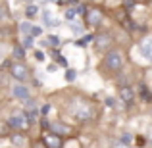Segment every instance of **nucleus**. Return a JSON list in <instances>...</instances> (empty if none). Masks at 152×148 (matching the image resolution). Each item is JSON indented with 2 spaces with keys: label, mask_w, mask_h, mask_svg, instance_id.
Segmentation results:
<instances>
[{
  "label": "nucleus",
  "mask_w": 152,
  "mask_h": 148,
  "mask_svg": "<svg viewBox=\"0 0 152 148\" xmlns=\"http://www.w3.org/2000/svg\"><path fill=\"white\" fill-rule=\"evenodd\" d=\"M69 114L73 115L77 121H91L96 117V108L85 96H75L69 102Z\"/></svg>",
  "instance_id": "nucleus-1"
},
{
  "label": "nucleus",
  "mask_w": 152,
  "mask_h": 148,
  "mask_svg": "<svg viewBox=\"0 0 152 148\" xmlns=\"http://www.w3.org/2000/svg\"><path fill=\"white\" fill-rule=\"evenodd\" d=\"M102 66L106 71L110 73H119V71L125 67V56L119 48H110L104 54V60H102Z\"/></svg>",
  "instance_id": "nucleus-2"
},
{
  "label": "nucleus",
  "mask_w": 152,
  "mask_h": 148,
  "mask_svg": "<svg viewBox=\"0 0 152 148\" xmlns=\"http://www.w3.org/2000/svg\"><path fill=\"white\" fill-rule=\"evenodd\" d=\"M8 125L10 129H14L15 133H27L31 127V121L27 117V112L18 110V112H12V115L8 117Z\"/></svg>",
  "instance_id": "nucleus-3"
},
{
  "label": "nucleus",
  "mask_w": 152,
  "mask_h": 148,
  "mask_svg": "<svg viewBox=\"0 0 152 148\" xmlns=\"http://www.w3.org/2000/svg\"><path fill=\"white\" fill-rule=\"evenodd\" d=\"M10 75L18 83H25L29 79V67L23 62H14V63H10Z\"/></svg>",
  "instance_id": "nucleus-4"
},
{
  "label": "nucleus",
  "mask_w": 152,
  "mask_h": 148,
  "mask_svg": "<svg viewBox=\"0 0 152 148\" xmlns=\"http://www.w3.org/2000/svg\"><path fill=\"white\" fill-rule=\"evenodd\" d=\"M93 42H94V50H96V52H104V54H106V52L110 50L112 42H114V37H112L110 33H100V35H94Z\"/></svg>",
  "instance_id": "nucleus-5"
},
{
  "label": "nucleus",
  "mask_w": 152,
  "mask_h": 148,
  "mask_svg": "<svg viewBox=\"0 0 152 148\" xmlns=\"http://www.w3.org/2000/svg\"><path fill=\"white\" fill-rule=\"evenodd\" d=\"M102 19H104V14H102L100 8H96V6L89 8V10L85 12V21H87L89 27H98L102 23Z\"/></svg>",
  "instance_id": "nucleus-6"
},
{
  "label": "nucleus",
  "mask_w": 152,
  "mask_h": 148,
  "mask_svg": "<svg viewBox=\"0 0 152 148\" xmlns=\"http://www.w3.org/2000/svg\"><path fill=\"white\" fill-rule=\"evenodd\" d=\"M118 98L121 100V102H125V104H133L135 102V90H133V87L121 85L118 89Z\"/></svg>",
  "instance_id": "nucleus-7"
},
{
  "label": "nucleus",
  "mask_w": 152,
  "mask_h": 148,
  "mask_svg": "<svg viewBox=\"0 0 152 148\" xmlns=\"http://www.w3.org/2000/svg\"><path fill=\"white\" fill-rule=\"evenodd\" d=\"M42 144L46 148H64V142H62V137H58V135L54 133H45V137H42Z\"/></svg>",
  "instance_id": "nucleus-8"
},
{
  "label": "nucleus",
  "mask_w": 152,
  "mask_h": 148,
  "mask_svg": "<svg viewBox=\"0 0 152 148\" xmlns=\"http://www.w3.org/2000/svg\"><path fill=\"white\" fill-rule=\"evenodd\" d=\"M12 94H14V98H18L19 102H27V100H29V89H27L25 85H21V83H15V85L12 87Z\"/></svg>",
  "instance_id": "nucleus-9"
},
{
  "label": "nucleus",
  "mask_w": 152,
  "mask_h": 148,
  "mask_svg": "<svg viewBox=\"0 0 152 148\" xmlns=\"http://www.w3.org/2000/svg\"><path fill=\"white\" fill-rule=\"evenodd\" d=\"M139 50H141V54L145 56L148 62H152V37L141 39V42H139Z\"/></svg>",
  "instance_id": "nucleus-10"
},
{
  "label": "nucleus",
  "mask_w": 152,
  "mask_h": 148,
  "mask_svg": "<svg viewBox=\"0 0 152 148\" xmlns=\"http://www.w3.org/2000/svg\"><path fill=\"white\" fill-rule=\"evenodd\" d=\"M50 133H54V135H58V137H69L73 131H71V127L69 125H64V123H50Z\"/></svg>",
  "instance_id": "nucleus-11"
},
{
  "label": "nucleus",
  "mask_w": 152,
  "mask_h": 148,
  "mask_svg": "<svg viewBox=\"0 0 152 148\" xmlns=\"http://www.w3.org/2000/svg\"><path fill=\"white\" fill-rule=\"evenodd\" d=\"M12 56H14L18 62H23V58H25V48H23L21 44H14V48H12Z\"/></svg>",
  "instance_id": "nucleus-12"
},
{
  "label": "nucleus",
  "mask_w": 152,
  "mask_h": 148,
  "mask_svg": "<svg viewBox=\"0 0 152 148\" xmlns=\"http://www.w3.org/2000/svg\"><path fill=\"white\" fill-rule=\"evenodd\" d=\"M10 141H12V144H15V146H23L27 142V139H25V133H14L10 137Z\"/></svg>",
  "instance_id": "nucleus-13"
},
{
  "label": "nucleus",
  "mask_w": 152,
  "mask_h": 148,
  "mask_svg": "<svg viewBox=\"0 0 152 148\" xmlns=\"http://www.w3.org/2000/svg\"><path fill=\"white\" fill-rule=\"evenodd\" d=\"M37 14H39V6H37V4H29V6L25 8V15H27V19L35 17Z\"/></svg>",
  "instance_id": "nucleus-14"
},
{
  "label": "nucleus",
  "mask_w": 152,
  "mask_h": 148,
  "mask_svg": "<svg viewBox=\"0 0 152 148\" xmlns=\"http://www.w3.org/2000/svg\"><path fill=\"white\" fill-rule=\"evenodd\" d=\"M75 15H77V10H75V8H67V10L64 12V17H66L67 21H73Z\"/></svg>",
  "instance_id": "nucleus-15"
},
{
  "label": "nucleus",
  "mask_w": 152,
  "mask_h": 148,
  "mask_svg": "<svg viewBox=\"0 0 152 148\" xmlns=\"http://www.w3.org/2000/svg\"><path fill=\"white\" fill-rule=\"evenodd\" d=\"M141 93H142V96H145V98H142L145 102H150V100H152V93L146 90V85H141Z\"/></svg>",
  "instance_id": "nucleus-16"
},
{
  "label": "nucleus",
  "mask_w": 152,
  "mask_h": 148,
  "mask_svg": "<svg viewBox=\"0 0 152 148\" xmlns=\"http://www.w3.org/2000/svg\"><path fill=\"white\" fill-rule=\"evenodd\" d=\"M39 114H41V112H37L35 108H33V110H29V112H27V117H29V121H31V123L37 121V119H39Z\"/></svg>",
  "instance_id": "nucleus-17"
},
{
  "label": "nucleus",
  "mask_w": 152,
  "mask_h": 148,
  "mask_svg": "<svg viewBox=\"0 0 152 148\" xmlns=\"http://www.w3.org/2000/svg\"><path fill=\"white\" fill-rule=\"evenodd\" d=\"M41 33H42V29H41V27H37V25H33V27H31V31H29V37H41Z\"/></svg>",
  "instance_id": "nucleus-18"
},
{
  "label": "nucleus",
  "mask_w": 152,
  "mask_h": 148,
  "mask_svg": "<svg viewBox=\"0 0 152 148\" xmlns=\"http://www.w3.org/2000/svg\"><path fill=\"white\" fill-rule=\"evenodd\" d=\"M31 27H33V25H31V23H29V21H23V23H21V25H19V31H21V33H25V35H29V31H31Z\"/></svg>",
  "instance_id": "nucleus-19"
},
{
  "label": "nucleus",
  "mask_w": 152,
  "mask_h": 148,
  "mask_svg": "<svg viewBox=\"0 0 152 148\" xmlns=\"http://www.w3.org/2000/svg\"><path fill=\"white\" fill-rule=\"evenodd\" d=\"M46 44H50V46H58V44H60V39L56 37V35H48V41H46Z\"/></svg>",
  "instance_id": "nucleus-20"
},
{
  "label": "nucleus",
  "mask_w": 152,
  "mask_h": 148,
  "mask_svg": "<svg viewBox=\"0 0 152 148\" xmlns=\"http://www.w3.org/2000/svg\"><path fill=\"white\" fill-rule=\"evenodd\" d=\"M23 48H29V46H33V37H29V35H25V39H23Z\"/></svg>",
  "instance_id": "nucleus-21"
},
{
  "label": "nucleus",
  "mask_w": 152,
  "mask_h": 148,
  "mask_svg": "<svg viewBox=\"0 0 152 148\" xmlns=\"http://www.w3.org/2000/svg\"><path fill=\"white\" fill-rule=\"evenodd\" d=\"M48 112H50V104H45V106L41 108V115H42V117H46V115H48Z\"/></svg>",
  "instance_id": "nucleus-22"
},
{
  "label": "nucleus",
  "mask_w": 152,
  "mask_h": 148,
  "mask_svg": "<svg viewBox=\"0 0 152 148\" xmlns=\"http://www.w3.org/2000/svg\"><path fill=\"white\" fill-rule=\"evenodd\" d=\"M66 79L71 83V81L75 79V71H73V69H67V73H66Z\"/></svg>",
  "instance_id": "nucleus-23"
},
{
  "label": "nucleus",
  "mask_w": 152,
  "mask_h": 148,
  "mask_svg": "<svg viewBox=\"0 0 152 148\" xmlns=\"http://www.w3.org/2000/svg\"><path fill=\"white\" fill-rule=\"evenodd\" d=\"M71 31H73L75 35H77V33H83V27H81V25L77 27V25H73V23H71Z\"/></svg>",
  "instance_id": "nucleus-24"
},
{
  "label": "nucleus",
  "mask_w": 152,
  "mask_h": 148,
  "mask_svg": "<svg viewBox=\"0 0 152 148\" xmlns=\"http://www.w3.org/2000/svg\"><path fill=\"white\" fill-rule=\"evenodd\" d=\"M35 58H37L39 62H42V60H45V54H42L41 50H35Z\"/></svg>",
  "instance_id": "nucleus-25"
},
{
  "label": "nucleus",
  "mask_w": 152,
  "mask_h": 148,
  "mask_svg": "<svg viewBox=\"0 0 152 148\" xmlns=\"http://www.w3.org/2000/svg\"><path fill=\"white\" fill-rule=\"evenodd\" d=\"M114 148H129V144H125V142H115Z\"/></svg>",
  "instance_id": "nucleus-26"
},
{
  "label": "nucleus",
  "mask_w": 152,
  "mask_h": 148,
  "mask_svg": "<svg viewBox=\"0 0 152 148\" xmlns=\"http://www.w3.org/2000/svg\"><path fill=\"white\" fill-rule=\"evenodd\" d=\"M31 146H33V148H46L45 144H42V141H39V142H33Z\"/></svg>",
  "instance_id": "nucleus-27"
},
{
  "label": "nucleus",
  "mask_w": 152,
  "mask_h": 148,
  "mask_svg": "<svg viewBox=\"0 0 152 148\" xmlns=\"http://www.w3.org/2000/svg\"><path fill=\"white\" fill-rule=\"evenodd\" d=\"M4 58V50H2V44H0V60Z\"/></svg>",
  "instance_id": "nucleus-28"
},
{
  "label": "nucleus",
  "mask_w": 152,
  "mask_h": 148,
  "mask_svg": "<svg viewBox=\"0 0 152 148\" xmlns=\"http://www.w3.org/2000/svg\"><path fill=\"white\" fill-rule=\"evenodd\" d=\"M2 17H4V10L0 8V21H2Z\"/></svg>",
  "instance_id": "nucleus-29"
},
{
  "label": "nucleus",
  "mask_w": 152,
  "mask_h": 148,
  "mask_svg": "<svg viewBox=\"0 0 152 148\" xmlns=\"http://www.w3.org/2000/svg\"><path fill=\"white\" fill-rule=\"evenodd\" d=\"M133 2H145V0H133Z\"/></svg>",
  "instance_id": "nucleus-30"
},
{
  "label": "nucleus",
  "mask_w": 152,
  "mask_h": 148,
  "mask_svg": "<svg viewBox=\"0 0 152 148\" xmlns=\"http://www.w3.org/2000/svg\"><path fill=\"white\" fill-rule=\"evenodd\" d=\"M23 2H33V0H23Z\"/></svg>",
  "instance_id": "nucleus-31"
},
{
  "label": "nucleus",
  "mask_w": 152,
  "mask_h": 148,
  "mask_svg": "<svg viewBox=\"0 0 152 148\" xmlns=\"http://www.w3.org/2000/svg\"><path fill=\"white\" fill-rule=\"evenodd\" d=\"M93 2H100V0H93Z\"/></svg>",
  "instance_id": "nucleus-32"
}]
</instances>
